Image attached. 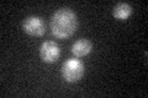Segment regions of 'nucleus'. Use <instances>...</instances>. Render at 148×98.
I'll return each instance as SVG.
<instances>
[{
    "label": "nucleus",
    "mask_w": 148,
    "mask_h": 98,
    "mask_svg": "<svg viewBox=\"0 0 148 98\" xmlns=\"http://www.w3.org/2000/svg\"><path fill=\"white\" fill-rule=\"evenodd\" d=\"M85 66L79 59H68L62 65V76L67 82H77L83 77Z\"/></svg>",
    "instance_id": "f03ea898"
},
{
    "label": "nucleus",
    "mask_w": 148,
    "mask_h": 98,
    "mask_svg": "<svg viewBox=\"0 0 148 98\" xmlns=\"http://www.w3.org/2000/svg\"><path fill=\"white\" fill-rule=\"evenodd\" d=\"M133 9L127 3H119L112 10V15L117 20H127V18L132 15Z\"/></svg>",
    "instance_id": "423d86ee"
},
{
    "label": "nucleus",
    "mask_w": 148,
    "mask_h": 98,
    "mask_svg": "<svg viewBox=\"0 0 148 98\" xmlns=\"http://www.w3.org/2000/svg\"><path fill=\"white\" fill-rule=\"evenodd\" d=\"M91 49H92V43L86 38H79L72 45V53L77 58L85 57V55H88L91 52Z\"/></svg>",
    "instance_id": "39448f33"
},
{
    "label": "nucleus",
    "mask_w": 148,
    "mask_h": 98,
    "mask_svg": "<svg viewBox=\"0 0 148 98\" xmlns=\"http://www.w3.org/2000/svg\"><path fill=\"white\" fill-rule=\"evenodd\" d=\"M22 28L27 34L34 37H41L46 33V25L38 16H29L22 22Z\"/></svg>",
    "instance_id": "7ed1b4c3"
},
{
    "label": "nucleus",
    "mask_w": 148,
    "mask_h": 98,
    "mask_svg": "<svg viewBox=\"0 0 148 98\" xmlns=\"http://www.w3.org/2000/svg\"><path fill=\"white\" fill-rule=\"evenodd\" d=\"M40 57L45 63H48V64L57 62L59 57H61L59 45L53 41L43 42L40 47Z\"/></svg>",
    "instance_id": "20e7f679"
},
{
    "label": "nucleus",
    "mask_w": 148,
    "mask_h": 98,
    "mask_svg": "<svg viewBox=\"0 0 148 98\" xmlns=\"http://www.w3.org/2000/svg\"><path fill=\"white\" fill-rule=\"evenodd\" d=\"M49 25L54 37L61 39L69 38L77 31V15L69 7H61L52 15Z\"/></svg>",
    "instance_id": "f257e3e1"
}]
</instances>
